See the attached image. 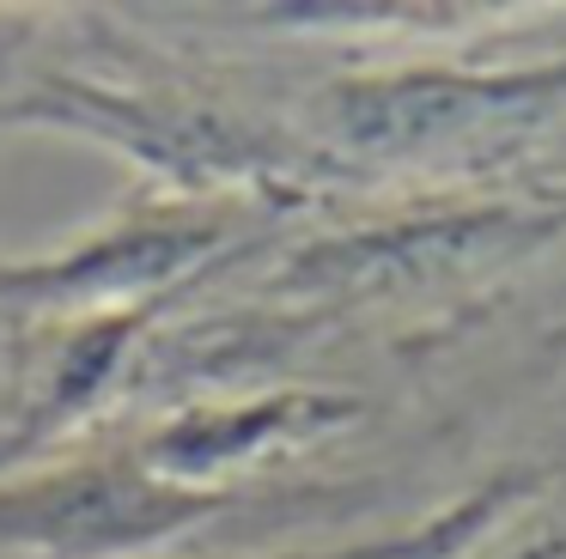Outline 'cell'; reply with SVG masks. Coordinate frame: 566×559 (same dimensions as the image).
<instances>
[{
    "label": "cell",
    "mask_w": 566,
    "mask_h": 559,
    "mask_svg": "<svg viewBox=\"0 0 566 559\" xmlns=\"http://www.w3.org/2000/svg\"><path fill=\"white\" fill-rule=\"evenodd\" d=\"M238 493H208L128 456H74L0 481V553L13 559H153Z\"/></svg>",
    "instance_id": "1"
},
{
    "label": "cell",
    "mask_w": 566,
    "mask_h": 559,
    "mask_svg": "<svg viewBox=\"0 0 566 559\" xmlns=\"http://www.w3.org/2000/svg\"><path fill=\"white\" fill-rule=\"evenodd\" d=\"M359 401L347 395H317V389H281V395H250V401H208V408H184L159 420L140 437L135 456L153 474L184 486H208V493H238L232 468L274 456V450L317 444L323 432L354 420Z\"/></svg>",
    "instance_id": "2"
},
{
    "label": "cell",
    "mask_w": 566,
    "mask_h": 559,
    "mask_svg": "<svg viewBox=\"0 0 566 559\" xmlns=\"http://www.w3.org/2000/svg\"><path fill=\"white\" fill-rule=\"evenodd\" d=\"M232 231V207H153L147 219H123L116 231L92 238L86 250L55 255V262L0 267V292L25 298H67V304H116L140 286H159L165 274L189 267Z\"/></svg>",
    "instance_id": "3"
},
{
    "label": "cell",
    "mask_w": 566,
    "mask_h": 559,
    "mask_svg": "<svg viewBox=\"0 0 566 559\" xmlns=\"http://www.w3.org/2000/svg\"><path fill=\"white\" fill-rule=\"evenodd\" d=\"M517 498H524V481H493L481 493L457 498V505L432 510V517L408 523V529L359 535V541H335V547H305V553H256V559H469L481 547V535L493 523H505V510Z\"/></svg>",
    "instance_id": "4"
},
{
    "label": "cell",
    "mask_w": 566,
    "mask_h": 559,
    "mask_svg": "<svg viewBox=\"0 0 566 559\" xmlns=\"http://www.w3.org/2000/svg\"><path fill=\"white\" fill-rule=\"evenodd\" d=\"M481 559H566V517L542 523V529L517 535V541L493 547V553H481Z\"/></svg>",
    "instance_id": "5"
}]
</instances>
